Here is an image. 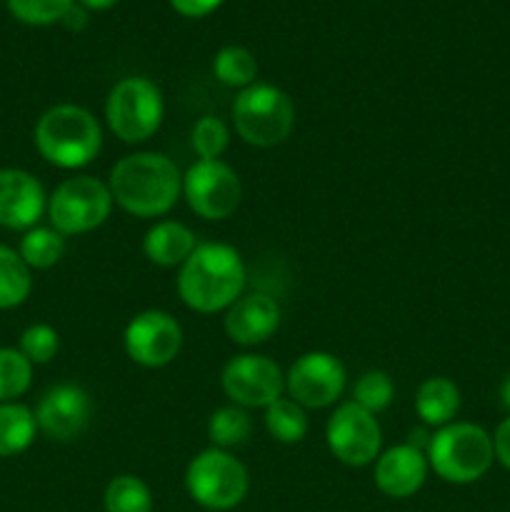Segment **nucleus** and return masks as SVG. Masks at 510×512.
I'll use <instances>...</instances> for the list:
<instances>
[{
  "label": "nucleus",
  "instance_id": "f257e3e1",
  "mask_svg": "<svg viewBox=\"0 0 510 512\" xmlns=\"http://www.w3.org/2000/svg\"><path fill=\"white\" fill-rule=\"evenodd\" d=\"M113 203L135 218H163L183 193V173L163 153H130L113 165L108 178Z\"/></svg>",
  "mask_w": 510,
  "mask_h": 512
},
{
  "label": "nucleus",
  "instance_id": "f03ea898",
  "mask_svg": "<svg viewBox=\"0 0 510 512\" xmlns=\"http://www.w3.org/2000/svg\"><path fill=\"white\" fill-rule=\"evenodd\" d=\"M178 295L195 313L228 310L245 290V263L228 243H198L178 270Z\"/></svg>",
  "mask_w": 510,
  "mask_h": 512
},
{
  "label": "nucleus",
  "instance_id": "7ed1b4c3",
  "mask_svg": "<svg viewBox=\"0 0 510 512\" xmlns=\"http://www.w3.org/2000/svg\"><path fill=\"white\" fill-rule=\"evenodd\" d=\"M38 153L50 165L78 170L93 163L103 148V128L88 108L60 103L45 110L33 130Z\"/></svg>",
  "mask_w": 510,
  "mask_h": 512
},
{
  "label": "nucleus",
  "instance_id": "20e7f679",
  "mask_svg": "<svg viewBox=\"0 0 510 512\" xmlns=\"http://www.w3.org/2000/svg\"><path fill=\"white\" fill-rule=\"evenodd\" d=\"M428 465L450 485L478 483L495 463L493 435L475 423H450L430 438Z\"/></svg>",
  "mask_w": 510,
  "mask_h": 512
},
{
  "label": "nucleus",
  "instance_id": "39448f33",
  "mask_svg": "<svg viewBox=\"0 0 510 512\" xmlns=\"http://www.w3.org/2000/svg\"><path fill=\"white\" fill-rule=\"evenodd\" d=\"M233 123L243 143L253 148H275L293 133L295 105L278 85L253 83L235 98Z\"/></svg>",
  "mask_w": 510,
  "mask_h": 512
},
{
  "label": "nucleus",
  "instance_id": "423d86ee",
  "mask_svg": "<svg viewBox=\"0 0 510 512\" xmlns=\"http://www.w3.org/2000/svg\"><path fill=\"white\" fill-rule=\"evenodd\" d=\"M165 118V100L158 85L143 75L118 80L105 100V123L123 143H145Z\"/></svg>",
  "mask_w": 510,
  "mask_h": 512
},
{
  "label": "nucleus",
  "instance_id": "0eeeda50",
  "mask_svg": "<svg viewBox=\"0 0 510 512\" xmlns=\"http://www.w3.org/2000/svg\"><path fill=\"white\" fill-rule=\"evenodd\" d=\"M248 488V468L230 450H203L185 470V490L205 510L225 512L238 508L248 495Z\"/></svg>",
  "mask_w": 510,
  "mask_h": 512
},
{
  "label": "nucleus",
  "instance_id": "6e6552de",
  "mask_svg": "<svg viewBox=\"0 0 510 512\" xmlns=\"http://www.w3.org/2000/svg\"><path fill=\"white\" fill-rule=\"evenodd\" d=\"M113 205V193L105 180L75 175L48 195V218L60 235L70 238L100 228L113 213Z\"/></svg>",
  "mask_w": 510,
  "mask_h": 512
},
{
  "label": "nucleus",
  "instance_id": "1a4fd4ad",
  "mask_svg": "<svg viewBox=\"0 0 510 512\" xmlns=\"http://www.w3.org/2000/svg\"><path fill=\"white\" fill-rule=\"evenodd\" d=\"M183 198L203 220H225L238 210L243 185L223 160H195L183 173Z\"/></svg>",
  "mask_w": 510,
  "mask_h": 512
},
{
  "label": "nucleus",
  "instance_id": "9d476101",
  "mask_svg": "<svg viewBox=\"0 0 510 512\" xmlns=\"http://www.w3.org/2000/svg\"><path fill=\"white\" fill-rule=\"evenodd\" d=\"M325 443L335 460L350 468H365L378 460L383 430L373 413L348 400V403H340L328 418Z\"/></svg>",
  "mask_w": 510,
  "mask_h": 512
},
{
  "label": "nucleus",
  "instance_id": "9b49d317",
  "mask_svg": "<svg viewBox=\"0 0 510 512\" xmlns=\"http://www.w3.org/2000/svg\"><path fill=\"white\" fill-rule=\"evenodd\" d=\"M345 383H348L345 365L325 350L303 353L285 373V393L305 410H323L338 403Z\"/></svg>",
  "mask_w": 510,
  "mask_h": 512
},
{
  "label": "nucleus",
  "instance_id": "f8f14e48",
  "mask_svg": "<svg viewBox=\"0 0 510 512\" xmlns=\"http://www.w3.org/2000/svg\"><path fill=\"white\" fill-rule=\"evenodd\" d=\"M223 393L233 405L245 410L268 408L285 393V375L278 363L265 355H235L220 373Z\"/></svg>",
  "mask_w": 510,
  "mask_h": 512
},
{
  "label": "nucleus",
  "instance_id": "ddd939ff",
  "mask_svg": "<svg viewBox=\"0 0 510 512\" xmlns=\"http://www.w3.org/2000/svg\"><path fill=\"white\" fill-rule=\"evenodd\" d=\"M123 348L140 368H165L183 348V328L165 310H143L125 325Z\"/></svg>",
  "mask_w": 510,
  "mask_h": 512
},
{
  "label": "nucleus",
  "instance_id": "4468645a",
  "mask_svg": "<svg viewBox=\"0 0 510 512\" xmlns=\"http://www.w3.org/2000/svg\"><path fill=\"white\" fill-rule=\"evenodd\" d=\"M33 413L40 433L58 443H70L88 430L93 420V398L80 385L60 383L45 390Z\"/></svg>",
  "mask_w": 510,
  "mask_h": 512
},
{
  "label": "nucleus",
  "instance_id": "2eb2a0df",
  "mask_svg": "<svg viewBox=\"0 0 510 512\" xmlns=\"http://www.w3.org/2000/svg\"><path fill=\"white\" fill-rule=\"evenodd\" d=\"M48 210V195L33 173L0 168V228L30 230Z\"/></svg>",
  "mask_w": 510,
  "mask_h": 512
},
{
  "label": "nucleus",
  "instance_id": "dca6fc26",
  "mask_svg": "<svg viewBox=\"0 0 510 512\" xmlns=\"http://www.w3.org/2000/svg\"><path fill=\"white\" fill-rule=\"evenodd\" d=\"M430 473L428 455L413 445H393L375 460L373 480L378 490L388 498L403 500L418 493Z\"/></svg>",
  "mask_w": 510,
  "mask_h": 512
},
{
  "label": "nucleus",
  "instance_id": "f3484780",
  "mask_svg": "<svg viewBox=\"0 0 510 512\" xmlns=\"http://www.w3.org/2000/svg\"><path fill=\"white\" fill-rule=\"evenodd\" d=\"M225 333L233 343L260 345L278 330L280 325V305L265 293L240 295L228 310H225Z\"/></svg>",
  "mask_w": 510,
  "mask_h": 512
},
{
  "label": "nucleus",
  "instance_id": "a211bd4d",
  "mask_svg": "<svg viewBox=\"0 0 510 512\" xmlns=\"http://www.w3.org/2000/svg\"><path fill=\"white\" fill-rule=\"evenodd\" d=\"M195 248V233L178 220H158L143 238L145 258L160 268H180Z\"/></svg>",
  "mask_w": 510,
  "mask_h": 512
},
{
  "label": "nucleus",
  "instance_id": "6ab92c4d",
  "mask_svg": "<svg viewBox=\"0 0 510 512\" xmlns=\"http://www.w3.org/2000/svg\"><path fill=\"white\" fill-rule=\"evenodd\" d=\"M460 410V388L450 378L435 375L420 383L415 393V413L423 420L425 428H445L455 423Z\"/></svg>",
  "mask_w": 510,
  "mask_h": 512
},
{
  "label": "nucleus",
  "instance_id": "aec40b11",
  "mask_svg": "<svg viewBox=\"0 0 510 512\" xmlns=\"http://www.w3.org/2000/svg\"><path fill=\"white\" fill-rule=\"evenodd\" d=\"M38 435L35 413L23 403H0V458L25 453Z\"/></svg>",
  "mask_w": 510,
  "mask_h": 512
},
{
  "label": "nucleus",
  "instance_id": "412c9836",
  "mask_svg": "<svg viewBox=\"0 0 510 512\" xmlns=\"http://www.w3.org/2000/svg\"><path fill=\"white\" fill-rule=\"evenodd\" d=\"M33 275L18 250L0 243V310H13L30 298Z\"/></svg>",
  "mask_w": 510,
  "mask_h": 512
},
{
  "label": "nucleus",
  "instance_id": "4be33fe9",
  "mask_svg": "<svg viewBox=\"0 0 510 512\" xmlns=\"http://www.w3.org/2000/svg\"><path fill=\"white\" fill-rule=\"evenodd\" d=\"M265 430L273 440L283 445H295L308 435V413L303 405L290 398H278L273 405L265 408Z\"/></svg>",
  "mask_w": 510,
  "mask_h": 512
},
{
  "label": "nucleus",
  "instance_id": "5701e85b",
  "mask_svg": "<svg viewBox=\"0 0 510 512\" xmlns=\"http://www.w3.org/2000/svg\"><path fill=\"white\" fill-rule=\"evenodd\" d=\"M18 253L30 270H48L58 265L65 255V235H60L53 225L50 228L35 225V228L25 230V235L20 238Z\"/></svg>",
  "mask_w": 510,
  "mask_h": 512
},
{
  "label": "nucleus",
  "instance_id": "b1692460",
  "mask_svg": "<svg viewBox=\"0 0 510 512\" xmlns=\"http://www.w3.org/2000/svg\"><path fill=\"white\" fill-rule=\"evenodd\" d=\"M250 433H253V420H250L248 410L240 405H223V408L213 410L208 420V438L213 448H240L248 443Z\"/></svg>",
  "mask_w": 510,
  "mask_h": 512
},
{
  "label": "nucleus",
  "instance_id": "393cba45",
  "mask_svg": "<svg viewBox=\"0 0 510 512\" xmlns=\"http://www.w3.org/2000/svg\"><path fill=\"white\" fill-rule=\"evenodd\" d=\"M213 73L228 88H248L258 83V60L243 45H225L215 53Z\"/></svg>",
  "mask_w": 510,
  "mask_h": 512
},
{
  "label": "nucleus",
  "instance_id": "a878e982",
  "mask_svg": "<svg viewBox=\"0 0 510 512\" xmlns=\"http://www.w3.org/2000/svg\"><path fill=\"white\" fill-rule=\"evenodd\" d=\"M105 512H153V493L138 475H115L103 495Z\"/></svg>",
  "mask_w": 510,
  "mask_h": 512
},
{
  "label": "nucleus",
  "instance_id": "bb28decb",
  "mask_svg": "<svg viewBox=\"0 0 510 512\" xmlns=\"http://www.w3.org/2000/svg\"><path fill=\"white\" fill-rule=\"evenodd\" d=\"M33 383V363L18 348H0V403H15Z\"/></svg>",
  "mask_w": 510,
  "mask_h": 512
},
{
  "label": "nucleus",
  "instance_id": "cd10ccee",
  "mask_svg": "<svg viewBox=\"0 0 510 512\" xmlns=\"http://www.w3.org/2000/svg\"><path fill=\"white\" fill-rule=\"evenodd\" d=\"M395 398V385L390 380L388 373L383 370H368L358 378L353 388V403H358L360 408H365L368 413L378 415L393 403Z\"/></svg>",
  "mask_w": 510,
  "mask_h": 512
},
{
  "label": "nucleus",
  "instance_id": "c85d7f7f",
  "mask_svg": "<svg viewBox=\"0 0 510 512\" xmlns=\"http://www.w3.org/2000/svg\"><path fill=\"white\" fill-rule=\"evenodd\" d=\"M230 130L215 115H203L198 123L193 125L190 133V145L198 153V160H220V155L228 150Z\"/></svg>",
  "mask_w": 510,
  "mask_h": 512
},
{
  "label": "nucleus",
  "instance_id": "c756f323",
  "mask_svg": "<svg viewBox=\"0 0 510 512\" xmlns=\"http://www.w3.org/2000/svg\"><path fill=\"white\" fill-rule=\"evenodd\" d=\"M18 350L30 360L33 365H45L58 355L60 350V335L53 325L35 323L23 330L20 335Z\"/></svg>",
  "mask_w": 510,
  "mask_h": 512
},
{
  "label": "nucleus",
  "instance_id": "7c9ffc66",
  "mask_svg": "<svg viewBox=\"0 0 510 512\" xmlns=\"http://www.w3.org/2000/svg\"><path fill=\"white\" fill-rule=\"evenodd\" d=\"M75 0H8V10L25 25H53L63 20Z\"/></svg>",
  "mask_w": 510,
  "mask_h": 512
},
{
  "label": "nucleus",
  "instance_id": "2f4dec72",
  "mask_svg": "<svg viewBox=\"0 0 510 512\" xmlns=\"http://www.w3.org/2000/svg\"><path fill=\"white\" fill-rule=\"evenodd\" d=\"M170 8L183 18H205L223 5V0H168Z\"/></svg>",
  "mask_w": 510,
  "mask_h": 512
},
{
  "label": "nucleus",
  "instance_id": "473e14b6",
  "mask_svg": "<svg viewBox=\"0 0 510 512\" xmlns=\"http://www.w3.org/2000/svg\"><path fill=\"white\" fill-rule=\"evenodd\" d=\"M493 450H495V460H498V463L510 473V415L500 420L498 428H495Z\"/></svg>",
  "mask_w": 510,
  "mask_h": 512
},
{
  "label": "nucleus",
  "instance_id": "72a5a7b5",
  "mask_svg": "<svg viewBox=\"0 0 510 512\" xmlns=\"http://www.w3.org/2000/svg\"><path fill=\"white\" fill-rule=\"evenodd\" d=\"M88 20H90V10L83 8V5L75 0V3L68 8V13L63 15V20H60V23H63L68 30H75V33H80V30L88 25Z\"/></svg>",
  "mask_w": 510,
  "mask_h": 512
},
{
  "label": "nucleus",
  "instance_id": "f704fd0d",
  "mask_svg": "<svg viewBox=\"0 0 510 512\" xmlns=\"http://www.w3.org/2000/svg\"><path fill=\"white\" fill-rule=\"evenodd\" d=\"M78 3L83 5V8L95 10V13H103V10L115 8V5H118V0H78Z\"/></svg>",
  "mask_w": 510,
  "mask_h": 512
},
{
  "label": "nucleus",
  "instance_id": "c9c22d12",
  "mask_svg": "<svg viewBox=\"0 0 510 512\" xmlns=\"http://www.w3.org/2000/svg\"><path fill=\"white\" fill-rule=\"evenodd\" d=\"M500 403L510 413V375H505L503 383H500Z\"/></svg>",
  "mask_w": 510,
  "mask_h": 512
}]
</instances>
